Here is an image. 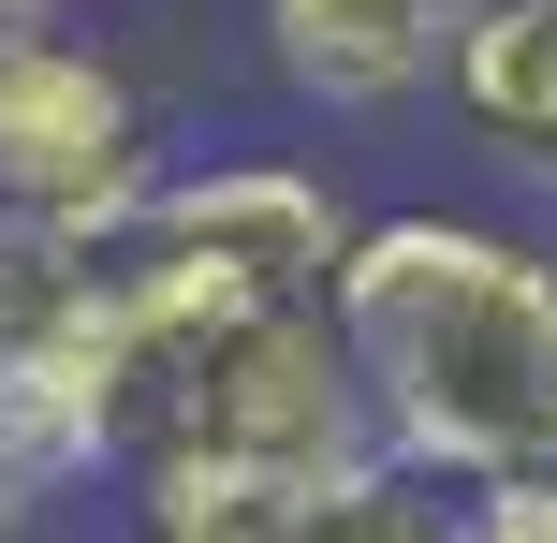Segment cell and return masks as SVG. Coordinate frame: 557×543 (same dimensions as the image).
Here are the masks:
<instances>
[{
  "mask_svg": "<svg viewBox=\"0 0 557 543\" xmlns=\"http://www.w3.org/2000/svg\"><path fill=\"white\" fill-rule=\"evenodd\" d=\"M367 427L470 485H557V235L499 206H367L337 264Z\"/></svg>",
  "mask_w": 557,
  "mask_h": 543,
  "instance_id": "1",
  "label": "cell"
},
{
  "mask_svg": "<svg viewBox=\"0 0 557 543\" xmlns=\"http://www.w3.org/2000/svg\"><path fill=\"white\" fill-rule=\"evenodd\" d=\"M367 441L382 427H367L337 294L323 309H133L117 485L133 470H352Z\"/></svg>",
  "mask_w": 557,
  "mask_h": 543,
  "instance_id": "2",
  "label": "cell"
},
{
  "mask_svg": "<svg viewBox=\"0 0 557 543\" xmlns=\"http://www.w3.org/2000/svg\"><path fill=\"white\" fill-rule=\"evenodd\" d=\"M352 221L367 206L294 147H191L88 250L117 264L133 309H323L337 264H352Z\"/></svg>",
  "mask_w": 557,
  "mask_h": 543,
  "instance_id": "3",
  "label": "cell"
},
{
  "mask_svg": "<svg viewBox=\"0 0 557 543\" xmlns=\"http://www.w3.org/2000/svg\"><path fill=\"white\" fill-rule=\"evenodd\" d=\"M117 411H133V294L88 235L0 221V485L29 515L117 485Z\"/></svg>",
  "mask_w": 557,
  "mask_h": 543,
  "instance_id": "4",
  "label": "cell"
},
{
  "mask_svg": "<svg viewBox=\"0 0 557 543\" xmlns=\"http://www.w3.org/2000/svg\"><path fill=\"white\" fill-rule=\"evenodd\" d=\"M162 103L147 74L117 59V29L88 15H29L0 45V221H45V235H103L147 206L162 176Z\"/></svg>",
  "mask_w": 557,
  "mask_h": 543,
  "instance_id": "5",
  "label": "cell"
},
{
  "mask_svg": "<svg viewBox=\"0 0 557 543\" xmlns=\"http://www.w3.org/2000/svg\"><path fill=\"white\" fill-rule=\"evenodd\" d=\"M470 0H250V59L308 118H411L441 103Z\"/></svg>",
  "mask_w": 557,
  "mask_h": 543,
  "instance_id": "6",
  "label": "cell"
},
{
  "mask_svg": "<svg viewBox=\"0 0 557 543\" xmlns=\"http://www.w3.org/2000/svg\"><path fill=\"white\" fill-rule=\"evenodd\" d=\"M441 118H455V147H470L499 192L557 206V0H470Z\"/></svg>",
  "mask_w": 557,
  "mask_h": 543,
  "instance_id": "7",
  "label": "cell"
},
{
  "mask_svg": "<svg viewBox=\"0 0 557 543\" xmlns=\"http://www.w3.org/2000/svg\"><path fill=\"white\" fill-rule=\"evenodd\" d=\"M337 470H133L117 543H323Z\"/></svg>",
  "mask_w": 557,
  "mask_h": 543,
  "instance_id": "8",
  "label": "cell"
},
{
  "mask_svg": "<svg viewBox=\"0 0 557 543\" xmlns=\"http://www.w3.org/2000/svg\"><path fill=\"white\" fill-rule=\"evenodd\" d=\"M323 543H513V485H470V470H441V456L367 441L323 485Z\"/></svg>",
  "mask_w": 557,
  "mask_h": 543,
  "instance_id": "9",
  "label": "cell"
},
{
  "mask_svg": "<svg viewBox=\"0 0 557 543\" xmlns=\"http://www.w3.org/2000/svg\"><path fill=\"white\" fill-rule=\"evenodd\" d=\"M513 543H557V485H513Z\"/></svg>",
  "mask_w": 557,
  "mask_h": 543,
  "instance_id": "10",
  "label": "cell"
},
{
  "mask_svg": "<svg viewBox=\"0 0 557 543\" xmlns=\"http://www.w3.org/2000/svg\"><path fill=\"white\" fill-rule=\"evenodd\" d=\"M0 543H74V529H45V515H15V529H0Z\"/></svg>",
  "mask_w": 557,
  "mask_h": 543,
  "instance_id": "11",
  "label": "cell"
},
{
  "mask_svg": "<svg viewBox=\"0 0 557 543\" xmlns=\"http://www.w3.org/2000/svg\"><path fill=\"white\" fill-rule=\"evenodd\" d=\"M29 15H103V0H29Z\"/></svg>",
  "mask_w": 557,
  "mask_h": 543,
  "instance_id": "12",
  "label": "cell"
},
{
  "mask_svg": "<svg viewBox=\"0 0 557 543\" xmlns=\"http://www.w3.org/2000/svg\"><path fill=\"white\" fill-rule=\"evenodd\" d=\"M15 29H29V0H0V45H15Z\"/></svg>",
  "mask_w": 557,
  "mask_h": 543,
  "instance_id": "13",
  "label": "cell"
},
{
  "mask_svg": "<svg viewBox=\"0 0 557 543\" xmlns=\"http://www.w3.org/2000/svg\"><path fill=\"white\" fill-rule=\"evenodd\" d=\"M15 515H29V499H15V485H0V529H15Z\"/></svg>",
  "mask_w": 557,
  "mask_h": 543,
  "instance_id": "14",
  "label": "cell"
}]
</instances>
